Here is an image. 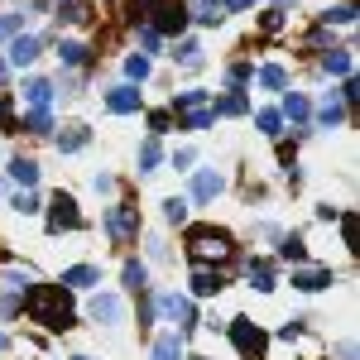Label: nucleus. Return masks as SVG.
Here are the masks:
<instances>
[{"label":"nucleus","mask_w":360,"mask_h":360,"mask_svg":"<svg viewBox=\"0 0 360 360\" xmlns=\"http://www.w3.org/2000/svg\"><path fill=\"white\" fill-rule=\"evenodd\" d=\"M34 58H39V39H34V34H15V39H10V63H15V68H29Z\"/></svg>","instance_id":"f8f14e48"},{"label":"nucleus","mask_w":360,"mask_h":360,"mask_svg":"<svg viewBox=\"0 0 360 360\" xmlns=\"http://www.w3.org/2000/svg\"><path fill=\"white\" fill-rule=\"evenodd\" d=\"M341 360H356V341H341Z\"/></svg>","instance_id":"49530a36"},{"label":"nucleus","mask_w":360,"mask_h":360,"mask_svg":"<svg viewBox=\"0 0 360 360\" xmlns=\"http://www.w3.org/2000/svg\"><path fill=\"white\" fill-rule=\"evenodd\" d=\"M283 115H288V120H307V115H312L303 91H288V96H283Z\"/></svg>","instance_id":"5701e85b"},{"label":"nucleus","mask_w":360,"mask_h":360,"mask_svg":"<svg viewBox=\"0 0 360 360\" xmlns=\"http://www.w3.org/2000/svg\"><path fill=\"white\" fill-rule=\"evenodd\" d=\"M49 231H82V212H77V202L68 193H58L53 202H49Z\"/></svg>","instance_id":"0eeeda50"},{"label":"nucleus","mask_w":360,"mask_h":360,"mask_svg":"<svg viewBox=\"0 0 360 360\" xmlns=\"http://www.w3.org/2000/svg\"><path fill=\"white\" fill-rule=\"evenodd\" d=\"M149 15H154V34L164 39V34H183L188 29V0H154L149 5Z\"/></svg>","instance_id":"20e7f679"},{"label":"nucleus","mask_w":360,"mask_h":360,"mask_svg":"<svg viewBox=\"0 0 360 360\" xmlns=\"http://www.w3.org/2000/svg\"><path fill=\"white\" fill-rule=\"evenodd\" d=\"M0 82H5V58H0Z\"/></svg>","instance_id":"8fccbe9b"},{"label":"nucleus","mask_w":360,"mask_h":360,"mask_svg":"<svg viewBox=\"0 0 360 360\" xmlns=\"http://www.w3.org/2000/svg\"><path fill=\"white\" fill-rule=\"evenodd\" d=\"M259 86H269V91H283V86H288V72H283L278 63H269V68H259Z\"/></svg>","instance_id":"cd10ccee"},{"label":"nucleus","mask_w":360,"mask_h":360,"mask_svg":"<svg viewBox=\"0 0 360 360\" xmlns=\"http://www.w3.org/2000/svg\"><path fill=\"white\" fill-rule=\"evenodd\" d=\"M221 188H226V178L217 173V168H202L193 178V197L197 202H212V197H221Z\"/></svg>","instance_id":"1a4fd4ad"},{"label":"nucleus","mask_w":360,"mask_h":360,"mask_svg":"<svg viewBox=\"0 0 360 360\" xmlns=\"http://www.w3.org/2000/svg\"><path fill=\"white\" fill-rule=\"evenodd\" d=\"M25 101L34 111H49V101H53V82H44V77H29L25 82Z\"/></svg>","instance_id":"2eb2a0df"},{"label":"nucleus","mask_w":360,"mask_h":360,"mask_svg":"<svg viewBox=\"0 0 360 360\" xmlns=\"http://www.w3.org/2000/svg\"><path fill=\"white\" fill-rule=\"evenodd\" d=\"M159 159H164V149H159V139L149 135L144 144H139V173H154V168H159Z\"/></svg>","instance_id":"412c9836"},{"label":"nucleus","mask_w":360,"mask_h":360,"mask_svg":"<svg viewBox=\"0 0 360 360\" xmlns=\"http://www.w3.org/2000/svg\"><path fill=\"white\" fill-rule=\"evenodd\" d=\"M173 111H178V120H183L188 130H207V125L217 120L207 91H178V96H173Z\"/></svg>","instance_id":"7ed1b4c3"},{"label":"nucleus","mask_w":360,"mask_h":360,"mask_svg":"<svg viewBox=\"0 0 360 360\" xmlns=\"http://www.w3.org/2000/svg\"><path fill=\"white\" fill-rule=\"evenodd\" d=\"M125 72H130V82H144V77H149V58H144V53L125 58Z\"/></svg>","instance_id":"c9c22d12"},{"label":"nucleus","mask_w":360,"mask_h":360,"mask_svg":"<svg viewBox=\"0 0 360 360\" xmlns=\"http://www.w3.org/2000/svg\"><path fill=\"white\" fill-rule=\"evenodd\" d=\"M212 115H245V96H240V91H231V96H221V101L212 106Z\"/></svg>","instance_id":"7c9ffc66"},{"label":"nucleus","mask_w":360,"mask_h":360,"mask_svg":"<svg viewBox=\"0 0 360 360\" xmlns=\"http://www.w3.org/2000/svg\"><path fill=\"white\" fill-rule=\"evenodd\" d=\"M221 288H226L221 269H207V264H197V269H193V293H197V298H217Z\"/></svg>","instance_id":"6e6552de"},{"label":"nucleus","mask_w":360,"mask_h":360,"mask_svg":"<svg viewBox=\"0 0 360 360\" xmlns=\"http://www.w3.org/2000/svg\"><path fill=\"white\" fill-rule=\"evenodd\" d=\"M106 231H111V240H135L139 236V207H130V202H120V207H111L106 212Z\"/></svg>","instance_id":"423d86ee"},{"label":"nucleus","mask_w":360,"mask_h":360,"mask_svg":"<svg viewBox=\"0 0 360 360\" xmlns=\"http://www.w3.org/2000/svg\"><path fill=\"white\" fill-rule=\"evenodd\" d=\"M188 20H197V25H221L226 5L221 0H188Z\"/></svg>","instance_id":"9b49d317"},{"label":"nucleus","mask_w":360,"mask_h":360,"mask_svg":"<svg viewBox=\"0 0 360 360\" xmlns=\"http://www.w3.org/2000/svg\"><path fill=\"white\" fill-rule=\"evenodd\" d=\"M91 283H101V274H96L91 264H72V269L63 274V288H91Z\"/></svg>","instance_id":"f3484780"},{"label":"nucleus","mask_w":360,"mask_h":360,"mask_svg":"<svg viewBox=\"0 0 360 360\" xmlns=\"http://www.w3.org/2000/svg\"><path fill=\"white\" fill-rule=\"evenodd\" d=\"M15 212L34 217V212H39V197H34V193H20V197H15Z\"/></svg>","instance_id":"58836bf2"},{"label":"nucleus","mask_w":360,"mask_h":360,"mask_svg":"<svg viewBox=\"0 0 360 360\" xmlns=\"http://www.w3.org/2000/svg\"><path fill=\"white\" fill-rule=\"evenodd\" d=\"M164 217L173 226H183V221H188V202H183V197H168V202H164Z\"/></svg>","instance_id":"72a5a7b5"},{"label":"nucleus","mask_w":360,"mask_h":360,"mask_svg":"<svg viewBox=\"0 0 360 360\" xmlns=\"http://www.w3.org/2000/svg\"><path fill=\"white\" fill-rule=\"evenodd\" d=\"M5 346H10V336H5V332H0V351H5Z\"/></svg>","instance_id":"09e8293b"},{"label":"nucleus","mask_w":360,"mask_h":360,"mask_svg":"<svg viewBox=\"0 0 360 360\" xmlns=\"http://www.w3.org/2000/svg\"><path fill=\"white\" fill-rule=\"evenodd\" d=\"M231 341H236V351H240L245 360H259L264 351H269V336L259 332L250 317H236V322H231Z\"/></svg>","instance_id":"39448f33"},{"label":"nucleus","mask_w":360,"mask_h":360,"mask_svg":"<svg viewBox=\"0 0 360 360\" xmlns=\"http://www.w3.org/2000/svg\"><path fill=\"white\" fill-rule=\"evenodd\" d=\"M231 82H236V86L250 82V68H245V63H236V68H231Z\"/></svg>","instance_id":"37998d69"},{"label":"nucleus","mask_w":360,"mask_h":360,"mask_svg":"<svg viewBox=\"0 0 360 360\" xmlns=\"http://www.w3.org/2000/svg\"><path fill=\"white\" fill-rule=\"evenodd\" d=\"M58 58H63V63H68V68H82L86 58H91V49H86V44H77V39H68V44H63V49H58Z\"/></svg>","instance_id":"4be33fe9"},{"label":"nucleus","mask_w":360,"mask_h":360,"mask_svg":"<svg viewBox=\"0 0 360 360\" xmlns=\"http://www.w3.org/2000/svg\"><path fill=\"white\" fill-rule=\"evenodd\" d=\"M154 360H183V336L164 332L159 341H154Z\"/></svg>","instance_id":"a211bd4d"},{"label":"nucleus","mask_w":360,"mask_h":360,"mask_svg":"<svg viewBox=\"0 0 360 360\" xmlns=\"http://www.w3.org/2000/svg\"><path fill=\"white\" fill-rule=\"evenodd\" d=\"M250 5H255V0H231V10H250Z\"/></svg>","instance_id":"de8ad7c7"},{"label":"nucleus","mask_w":360,"mask_h":360,"mask_svg":"<svg viewBox=\"0 0 360 360\" xmlns=\"http://www.w3.org/2000/svg\"><path fill=\"white\" fill-rule=\"evenodd\" d=\"M86 139H91L86 125H68V135H58V149L63 154H77V149H86Z\"/></svg>","instance_id":"aec40b11"},{"label":"nucleus","mask_w":360,"mask_h":360,"mask_svg":"<svg viewBox=\"0 0 360 360\" xmlns=\"http://www.w3.org/2000/svg\"><path fill=\"white\" fill-rule=\"evenodd\" d=\"M178 63H183V68H202V44H197V39H183V44H178Z\"/></svg>","instance_id":"bb28decb"},{"label":"nucleus","mask_w":360,"mask_h":360,"mask_svg":"<svg viewBox=\"0 0 360 360\" xmlns=\"http://www.w3.org/2000/svg\"><path fill=\"white\" fill-rule=\"evenodd\" d=\"M15 29H20V20H10V15H5V20H0V39H5V34H15Z\"/></svg>","instance_id":"a18cd8bd"},{"label":"nucleus","mask_w":360,"mask_h":360,"mask_svg":"<svg viewBox=\"0 0 360 360\" xmlns=\"http://www.w3.org/2000/svg\"><path fill=\"white\" fill-rule=\"evenodd\" d=\"M356 20V5H336V10H327V25H351Z\"/></svg>","instance_id":"4c0bfd02"},{"label":"nucleus","mask_w":360,"mask_h":360,"mask_svg":"<svg viewBox=\"0 0 360 360\" xmlns=\"http://www.w3.org/2000/svg\"><path fill=\"white\" fill-rule=\"evenodd\" d=\"M278 255H283V259H293V264H303V240H298V236H283V245H278Z\"/></svg>","instance_id":"f704fd0d"},{"label":"nucleus","mask_w":360,"mask_h":360,"mask_svg":"<svg viewBox=\"0 0 360 360\" xmlns=\"http://www.w3.org/2000/svg\"><path fill=\"white\" fill-rule=\"evenodd\" d=\"M278 5H293V0H278Z\"/></svg>","instance_id":"3c124183"},{"label":"nucleus","mask_w":360,"mask_h":360,"mask_svg":"<svg viewBox=\"0 0 360 360\" xmlns=\"http://www.w3.org/2000/svg\"><path fill=\"white\" fill-rule=\"evenodd\" d=\"M341 115H346V101H341V96H327L322 111H317V120H322V125H341Z\"/></svg>","instance_id":"c85d7f7f"},{"label":"nucleus","mask_w":360,"mask_h":360,"mask_svg":"<svg viewBox=\"0 0 360 360\" xmlns=\"http://www.w3.org/2000/svg\"><path fill=\"white\" fill-rule=\"evenodd\" d=\"M0 283H5V288H15V293H29V288H34V269H5Z\"/></svg>","instance_id":"393cba45"},{"label":"nucleus","mask_w":360,"mask_h":360,"mask_svg":"<svg viewBox=\"0 0 360 360\" xmlns=\"http://www.w3.org/2000/svg\"><path fill=\"white\" fill-rule=\"evenodd\" d=\"M341 101H351V106H356V101H360V82H356V77H351V82L341 86Z\"/></svg>","instance_id":"79ce46f5"},{"label":"nucleus","mask_w":360,"mask_h":360,"mask_svg":"<svg viewBox=\"0 0 360 360\" xmlns=\"http://www.w3.org/2000/svg\"><path fill=\"white\" fill-rule=\"evenodd\" d=\"M139 49H149V53H154V49H159V34H154V29H149V25L139 29Z\"/></svg>","instance_id":"a19ab883"},{"label":"nucleus","mask_w":360,"mask_h":360,"mask_svg":"<svg viewBox=\"0 0 360 360\" xmlns=\"http://www.w3.org/2000/svg\"><path fill=\"white\" fill-rule=\"evenodd\" d=\"M25 307L34 322H44L49 332H68L72 327V303H68V288H53V283H34L25 293Z\"/></svg>","instance_id":"f257e3e1"},{"label":"nucleus","mask_w":360,"mask_h":360,"mask_svg":"<svg viewBox=\"0 0 360 360\" xmlns=\"http://www.w3.org/2000/svg\"><path fill=\"white\" fill-rule=\"evenodd\" d=\"M86 312H91L96 322H120V312H125V307H120V298H115V293H96V298L86 303Z\"/></svg>","instance_id":"ddd939ff"},{"label":"nucleus","mask_w":360,"mask_h":360,"mask_svg":"<svg viewBox=\"0 0 360 360\" xmlns=\"http://www.w3.org/2000/svg\"><path fill=\"white\" fill-rule=\"evenodd\" d=\"M168 312V317H173V322H178V327H183V332H188V327H193L197 322V312H193V303H188V298H178V293H168L164 303H159Z\"/></svg>","instance_id":"4468645a"},{"label":"nucleus","mask_w":360,"mask_h":360,"mask_svg":"<svg viewBox=\"0 0 360 360\" xmlns=\"http://www.w3.org/2000/svg\"><path fill=\"white\" fill-rule=\"evenodd\" d=\"M259 130H264L269 139H278V135H283V115H278V111H259Z\"/></svg>","instance_id":"473e14b6"},{"label":"nucleus","mask_w":360,"mask_h":360,"mask_svg":"<svg viewBox=\"0 0 360 360\" xmlns=\"http://www.w3.org/2000/svg\"><path fill=\"white\" fill-rule=\"evenodd\" d=\"M188 255H193L197 264H221V259H231L236 255V245H231V236L226 231H212V226H193L188 231Z\"/></svg>","instance_id":"f03ea898"},{"label":"nucleus","mask_w":360,"mask_h":360,"mask_svg":"<svg viewBox=\"0 0 360 360\" xmlns=\"http://www.w3.org/2000/svg\"><path fill=\"white\" fill-rule=\"evenodd\" d=\"M29 135H49V130H53V120H49V111H29Z\"/></svg>","instance_id":"e433bc0d"},{"label":"nucleus","mask_w":360,"mask_h":360,"mask_svg":"<svg viewBox=\"0 0 360 360\" xmlns=\"http://www.w3.org/2000/svg\"><path fill=\"white\" fill-rule=\"evenodd\" d=\"M144 283H149V269H144V264H139V259H125V288H144Z\"/></svg>","instance_id":"2f4dec72"},{"label":"nucleus","mask_w":360,"mask_h":360,"mask_svg":"<svg viewBox=\"0 0 360 360\" xmlns=\"http://www.w3.org/2000/svg\"><path fill=\"white\" fill-rule=\"evenodd\" d=\"M322 68H327L332 77H346V72L356 68V58L346 53V49H332V53H322Z\"/></svg>","instance_id":"6ab92c4d"},{"label":"nucleus","mask_w":360,"mask_h":360,"mask_svg":"<svg viewBox=\"0 0 360 360\" xmlns=\"http://www.w3.org/2000/svg\"><path fill=\"white\" fill-rule=\"evenodd\" d=\"M77 360H86V356H77Z\"/></svg>","instance_id":"603ef678"},{"label":"nucleus","mask_w":360,"mask_h":360,"mask_svg":"<svg viewBox=\"0 0 360 360\" xmlns=\"http://www.w3.org/2000/svg\"><path fill=\"white\" fill-rule=\"evenodd\" d=\"M106 106L115 115H130V111H139V91L135 86H115V91H106Z\"/></svg>","instance_id":"dca6fc26"},{"label":"nucleus","mask_w":360,"mask_h":360,"mask_svg":"<svg viewBox=\"0 0 360 360\" xmlns=\"http://www.w3.org/2000/svg\"><path fill=\"white\" fill-rule=\"evenodd\" d=\"M332 283H336L332 269H293V288H303V293H322Z\"/></svg>","instance_id":"9d476101"},{"label":"nucleus","mask_w":360,"mask_h":360,"mask_svg":"<svg viewBox=\"0 0 360 360\" xmlns=\"http://www.w3.org/2000/svg\"><path fill=\"white\" fill-rule=\"evenodd\" d=\"M58 15H63L68 25H86V20H91V15H86V5H82V0H58Z\"/></svg>","instance_id":"a878e982"},{"label":"nucleus","mask_w":360,"mask_h":360,"mask_svg":"<svg viewBox=\"0 0 360 360\" xmlns=\"http://www.w3.org/2000/svg\"><path fill=\"white\" fill-rule=\"evenodd\" d=\"M250 283H255L259 293H269V288H274V269H269L264 259H255V264H250Z\"/></svg>","instance_id":"c756f323"},{"label":"nucleus","mask_w":360,"mask_h":360,"mask_svg":"<svg viewBox=\"0 0 360 360\" xmlns=\"http://www.w3.org/2000/svg\"><path fill=\"white\" fill-rule=\"evenodd\" d=\"M149 125H154V135H159V130H168V111H154V115H149Z\"/></svg>","instance_id":"c03bdc74"},{"label":"nucleus","mask_w":360,"mask_h":360,"mask_svg":"<svg viewBox=\"0 0 360 360\" xmlns=\"http://www.w3.org/2000/svg\"><path fill=\"white\" fill-rule=\"evenodd\" d=\"M10 173H15V183H20V188H34V183H39V164H34V159H15Z\"/></svg>","instance_id":"b1692460"},{"label":"nucleus","mask_w":360,"mask_h":360,"mask_svg":"<svg viewBox=\"0 0 360 360\" xmlns=\"http://www.w3.org/2000/svg\"><path fill=\"white\" fill-rule=\"evenodd\" d=\"M259 25H264V34H274V29H283V10H269V15H264Z\"/></svg>","instance_id":"ea45409f"}]
</instances>
